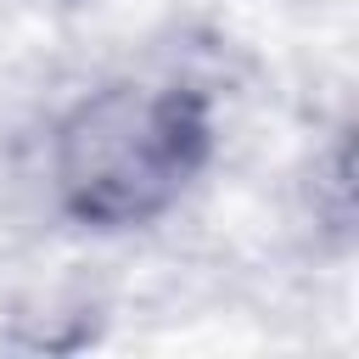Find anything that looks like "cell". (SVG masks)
<instances>
[{"label": "cell", "instance_id": "obj_1", "mask_svg": "<svg viewBox=\"0 0 359 359\" xmlns=\"http://www.w3.org/2000/svg\"><path fill=\"white\" fill-rule=\"evenodd\" d=\"M202 118L180 90L107 84L84 95L56 129V191L73 213L129 224L157 213L191 174Z\"/></svg>", "mask_w": 359, "mask_h": 359}]
</instances>
